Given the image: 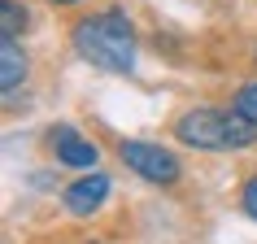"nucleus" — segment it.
Returning <instances> with one entry per match:
<instances>
[{"label":"nucleus","mask_w":257,"mask_h":244,"mask_svg":"<svg viewBox=\"0 0 257 244\" xmlns=\"http://www.w3.org/2000/svg\"><path fill=\"white\" fill-rule=\"evenodd\" d=\"M31 14L27 5H18V0H0V40H18V31H27Z\"/></svg>","instance_id":"0eeeda50"},{"label":"nucleus","mask_w":257,"mask_h":244,"mask_svg":"<svg viewBox=\"0 0 257 244\" xmlns=\"http://www.w3.org/2000/svg\"><path fill=\"white\" fill-rule=\"evenodd\" d=\"M48 149H53V157L61 166H74V170H96V162H100L96 140H83L70 122H61V127L48 131Z\"/></svg>","instance_id":"20e7f679"},{"label":"nucleus","mask_w":257,"mask_h":244,"mask_svg":"<svg viewBox=\"0 0 257 244\" xmlns=\"http://www.w3.org/2000/svg\"><path fill=\"white\" fill-rule=\"evenodd\" d=\"M240 209L257 222V175H248V179H244V188H240Z\"/></svg>","instance_id":"1a4fd4ad"},{"label":"nucleus","mask_w":257,"mask_h":244,"mask_svg":"<svg viewBox=\"0 0 257 244\" xmlns=\"http://www.w3.org/2000/svg\"><path fill=\"white\" fill-rule=\"evenodd\" d=\"M109 188H113V183H109V175H100V170H87L83 179H74V183L61 192V205H66L74 218H92L96 209L109 201Z\"/></svg>","instance_id":"39448f33"},{"label":"nucleus","mask_w":257,"mask_h":244,"mask_svg":"<svg viewBox=\"0 0 257 244\" xmlns=\"http://www.w3.org/2000/svg\"><path fill=\"white\" fill-rule=\"evenodd\" d=\"M70 44L87 66L105 70V74H131L136 70V27L122 9H105V14L74 22Z\"/></svg>","instance_id":"f257e3e1"},{"label":"nucleus","mask_w":257,"mask_h":244,"mask_svg":"<svg viewBox=\"0 0 257 244\" xmlns=\"http://www.w3.org/2000/svg\"><path fill=\"white\" fill-rule=\"evenodd\" d=\"M175 140L183 149H201V153H227V149H248L257 144V122L231 113V109H188L175 118Z\"/></svg>","instance_id":"f03ea898"},{"label":"nucleus","mask_w":257,"mask_h":244,"mask_svg":"<svg viewBox=\"0 0 257 244\" xmlns=\"http://www.w3.org/2000/svg\"><path fill=\"white\" fill-rule=\"evenodd\" d=\"M27 70H31V61H27V53H22V44L18 40H0V92L14 96L18 87L27 83Z\"/></svg>","instance_id":"423d86ee"},{"label":"nucleus","mask_w":257,"mask_h":244,"mask_svg":"<svg viewBox=\"0 0 257 244\" xmlns=\"http://www.w3.org/2000/svg\"><path fill=\"white\" fill-rule=\"evenodd\" d=\"M118 157H122L126 170H136L140 179H149V183H157V188H175L179 179H183L179 157L170 149H162V144H149V140H122Z\"/></svg>","instance_id":"7ed1b4c3"},{"label":"nucleus","mask_w":257,"mask_h":244,"mask_svg":"<svg viewBox=\"0 0 257 244\" xmlns=\"http://www.w3.org/2000/svg\"><path fill=\"white\" fill-rule=\"evenodd\" d=\"M231 113H240V118L257 122V79H253V83H244L240 92H235V100H231Z\"/></svg>","instance_id":"6e6552de"},{"label":"nucleus","mask_w":257,"mask_h":244,"mask_svg":"<svg viewBox=\"0 0 257 244\" xmlns=\"http://www.w3.org/2000/svg\"><path fill=\"white\" fill-rule=\"evenodd\" d=\"M48 5H57V9H66V5H79V0H48Z\"/></svg>","instance_id":"9d476101"},{"label":"nucleus","mask_w":257,"mask_h":244,"mask_svg":"<svg viewBox=\"0 0 257 244\" xmlns=\"http://www.w3.org/2000/svg\"><path fill=\"white\" fill-rule=\"evenodd\" d=\"M253 61H257V48H253Z\"/></svg>","instance_id":"9b49d317"}]
</instances>
